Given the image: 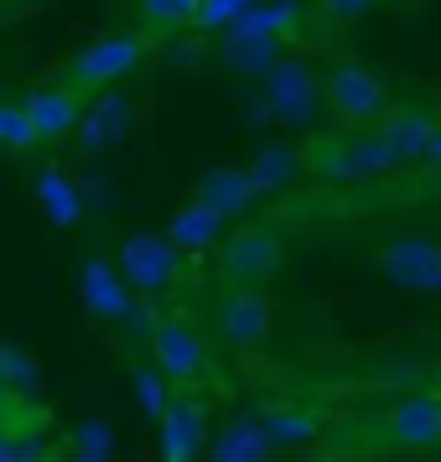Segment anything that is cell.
Returning a JSON list of instances; mask_svg holds the SVG:
<instances>
[{
	"instance_id": "1",
	"label": "cell",
	"mask_w": 441,
	"mask_h": 462,
	"mask_svg": "<svg viewBox=\"0 0 441 462\" xmlns=\"http://www.w3.org/2000/svg\"><path fill=\"white\" fill-rule=\"evenodd\" d=\"M322 99H327V115L343 130H369L395 109L384 73H374L369 63H354V58H343L322 73Z\"/></svg>"
},
{
	"instance_id": "2",
	"label": "cell",
	"mask_w": 441,
	"mask_h": 462,
	"mask_svg": "<svg viewBox=\"0 0 441 462\" xmlns=\"http://www.w3.org/2000/svg\"><path fill=\"white\" fill-rule=\"evenodd\" d=\"M146 348H151V364L161 369V374L177 384V390H188L198 379L208 374V337L203 328L182 312H161L151 317V333H146Z\"/></svg>"
},
{
	"instance_id": "3",
	"label": "cell",
	"mask_w": 441,
	"mask_h": 462,
	"mask_svg": "<svg viewBox=\"0 0 441 462\" xmlns=\"http://www.w3.org/2000/svg\"><path fill=\"white\" fill-rule=\"evenodd\" d=\"M115 265L130 281L135 296H171L182 281V250L171 245V234L135 229L115 245Z\"/></svg>"
},
{
	"instance_id": "4",
	"label": "cell",
	"mask_w": 441,
	"mask_h": 462,
	"mask_svg": "<svg viewBox=\"0 0 441 462\" xmlns=\"http://www.w3.org/2000/svg\"><path fill=\"white\" fill-rule=\"evenodd\" d=\"M286 265V245L280 234L265 229V224H239V229L224 234L218 245V275L229 286H250V291H265Z\"/></svg>"
},
{
	"instance_id": "5",
	"label": "cell",
	"mask_w": 441,
	"mask_h": 462,
	"mask_svg": "<svg viewBox=\"0 0 441 462\" xmlns=\"http://www.w3.org/2000/svg\"><path fill=\"white\" fill-rule=\"evenodd\" d=\"M146 68V37L141 32H109L99 42H88L84 52H73L63 84H73L78 94H94V88H115L135 79Z\"/></svg>"
},
{
	"instance_id": "6",
	"label": "cell",
	"mask_w": 441,
	"mask_h": 462,
	"mask_svg": "<svg viewBox=\"0 0 441 462\" xmlns=\"http://www.w3.org/2000/svg\"><path fill=\"white\" fill-rule=\"evenodd\" d=\"M379 275L405 296H441V239L431 234H395L374 250Z\"/></svg>"
},
{
	"instance_id": "7",
	"label": "cell",
	"mask_w": 441,
	"mask_h": 462,
	"mask_svg": "<svg viewBox=\"0 0 441 462\" xmlns=\"http://www.w3.org/2000/svg\"><path fill=\"white\" fill-rule=\"evenodd\" d=\"M317 109H327V99H322V84H317L312 63L307 58H286L265 79V115L280 120L286 130H301L317 120Z\"/></svg>"
},
{
	"instance_id": "8",
	"label": "cell",
	"mask_w": 441,
	"mask_h": 462,
	"mask_svg": "<svg viewBox=\"0 0 441 462\" xmlns=\"http://www.w3.org/2000/svg\"><path fill=\"white\" fill-rule=\"evenodd\" d=\"M271 322H275V301L265 291L229 286V291L218 296V337H224L229 348H239V354L260 348V343L271 337Z\"/></svg>"
},
{
	"instance_id": "9",
	"label": "cell",
	"mask_w": 441,
	"mask_h": 462,
	"mask_svg": "<svg viewBox=\"0 0 441 462\" xmlns=\"http://www.w3.org/2000/svg\"><path fill=\"white\" fill-rule=\"evenodd\" d=\"M78 296H84V307L99 322H125L135 312V291H130V281L120 275L115 254H84L78 260Z\"/></svg>"
},
{
	"instance_id": "10",
	"label": "cell",
	"mask_w": 441,
	"mask_h": 462,
	"mask_svg": "<svg viewBox=\"0 0 441 462\" xmlns=\"http://www.w3.org/2000/svg\"><path fill=\"white\" fill-rule=\"evenodd\" d=\"M26 115L37 120L42 141H63V135H78L84 130V115H88V94H78L73 84H37L22 94Z\"/></svg>"
},
{
	"instance_id": "11",
	"label": "cell",
	"mask_w": 441,
	"mask_h": 462,
	"mask_svg": "<svg viewBox=\"0 0 441 462\" xmlns=\"http://www.w3.org/2000/svg\"><path fill=\"white\" fill-rule=\"evenodd\" d=\"M156 447H161V462H198L208 447V405L198 395H177L156 426Z\"/></svg>"
},
{
	"instance_id": "12",
	"label": "cell",
	"mask_w": 441,
	"mask_h": 462,
	"mask_svg": "<svg viewBox=\"0 0 441 462\" xmlns=\"http://www.w3.org/2000/svg\"><path fill=\"white\" fill-rule=\"evenodd\" d=\"M384 441L405 452H431L441 447V400L436 395H410L384 416Z\"/></svg>"
},
{
	"instance_id": "13",
	"label": "cell",
	"mask_w": 441,
	"mask_h": 462,
	"mask_svg": "<svg viewBox=\"0 0 441 462\" xmlns=\"http://www.w3.org/2000/svg\"><path fill=\"white\" fill-rule=\"evenodd\" d=\"M307 177V146H296V141H265V146L250 156V182L260 198H271V192H286L291 182Z\"/></svg>"
},
{
	"instance_id": "14",
	"label": "cell",
	"mask_w": 441,
	"mask_h": 462,
	"mask_svg": "<svg viewBox=\"0 0 441 462\" xmlns=\"http://www.w3.org/2000/svg\"><path fill=\"white\" fill-rule=\"evenodd\" d=\"M441 120H431L426 109H410V105H395L384 120H379V135L395 146L400 162H426L431 156V141H436Z\"/></svg>"
},
{
	"instance_id": "15",
	"label": "cell",
	"mask_w": 441,
	"mask_h": 462,
	"mask_svg": "<svg viewBox=\"0 0 441 462\" xmlns=\"http://www.w3.org/2000/svg\"><path fill=\"white\" fill-rule=\"evenodd\" d=\"M224 224H229V218L218 208H208L203 198H188V203L167 218V234L182 254H203L208 245H224Z\"/></svg>"
},
{
	"instance_id": "16",
	"label": "cell",
	"mask_w": 441,
	"mask_h": 462,
	"mask_svg": "<svg viewBox=\"0 0 441 462\" xmlns=\"http://www.w3.org/2000/svg\"><path fill=\"white\" fill-rule=\"evenodd\" d=\"M192 198H203V203L218 208L224 218H239L260 192H254V182H250V167H213V171L198 177V192H192Z\"/></svg>"
},
{
	"instance_id": "17",
	"label": "cell",
	"mask_w": 441,
	"mask_h": 462,
	"mask_svg": "<svg viewBox=\"0 0 441 462\" xmlns=\"http://www.w3.org/2000/svg\"><path fill=\"white\" fill-rule=\"evenodd\" d=\"M271 431H265V416H234L218 437H213V462H265L271 457Z\"/></svg>"
},
{
	"instance_id": "18",
	"label": "cell",
	"mask_w": 441,
	"mask_h": 462,
	"mask_svg": "<svg viewBox=\"0 0 441 462\" xmlns=\"http://www.w3.org/2000/svg\"><path fill=\"white\" fill-rule=\"evenodd\" d=\"M135 125V109L120 99V94H99V99H88V115H84V146L88 151H105L115 141H125V130Z\"/></svg>"
},
{
	"instance_id": "19",
	"label": "cell",
	"mask_w": 441,
	"mask_h": 462,
	"mask_svg": "<svg viewBox=\"0 0 441 462\" xmlns=\"http://www.w3.org/2000/svg\"><path fill=\"white\" fill-rule=\"evenodd\" d=\"M203 0H135V22L151 37H177V32H198Z\"/></svg>"
},
{
	"instance_id": "20",
	"label": "cell",
	"mask_w": 441,
	"mask_h": 462,
	"mask_svg": "<svg viewBox=\"0 0 441 462\" xmlns=\"http://www.w3.org/2000/svg\"><path fill=\"white\" fill-rule=\"evenodd\" d=\"M130 384H135V400H141V411H146L156 426H161V416L171 411V400H177V384H171L156 364H135V374H130Z\"/></svg>"
},
{
	"instance_id": "21",
	"label": "cell",
	"mask_w": 441,
	"mask_h": 462,
	"mask_svg": "<svg viewBox=\"0 0 441 462\" xmlns=\"http://www.w3.org/2000/svg\"><path fill=\"white\" fill-rule=\"evenodd\" d=\"M0 146L11 151V156H32V151L42 146V130H37V120L26 115L22 99L0 105Z\"/></svg>"
},
{
	"instance_id": "22",
	"label": "cell",
	"mask_w": 441,
	"mask_h": 462,
	"mask_svg": "<svg viewBox=\"0 0 441 462\" xmlns=\"http://www.w3.org/2000/svg\"><path fill=\"white\" fill-rule=\"evenodd\" d=\"M37 203H42L58 224H73V218H78V192H73V182H68L58 167L37 177Z\"/></svg>"
},
{
	"instance_id": "23",
	"label": "cell",
	"mask_w": 441,
	"mask_h": 462,
	"mask_svg": "<svg viewBox=\"0 0 441 462\" xmlns=\"http://www.w3.org/2000/svg\"><path fill=\"white\" fill-rule=\"evenodd\" d=\"M265 431L275 447H301L317 437V416L312 411H265Z\"/></svg>"
},
{
	"instance_id": "24",
	"label": "cell",
	"mask_w": 441,
	"mask_h": 462,
	"mask_svg": "<svg viewBox=\"0 0 441 462\" xmlns=\"http://www.w3.org/2000/svg\"><path fill=\"white\" fill-rule=\"evenodd\" d=\"M244 16H254V0H203L198 32H234Z\"/></svg>"
},
{
	"instance_id": "25",
	"label": "cell",
	"mask_w": 441,
	"mask_h": 462,
	"mask_svg": "<svg viewBox=\"0 0 441 462\" xmlns=\"http://www.w3.org/2000/svg\"><path fill=\"white\" fill-rule=\"evenodd\" d=\"M0 374H5L11 390H32V384H42V369H37L16 343H5V348H0Z\"/></svg>"
},
{
	"instance_id": "26",
	"label": "cell",
	"mask_w": 441,
	"mask_h": 462,
	"mask_svg": "<svg viewBox=\"0 0 441 462\" xmlns=\"http://www.w3.org/2000/svg\"><path fill=\"white\" fill-rule=\"evenodd\" d=\"M109 447H115L109 420H78V426H73V452H84V457H109Z\"/></svg>"
},
{
	"instance_id": "27",
	"label": "cell",
	"mask_w": 441,
	"mask_h": 462,
	"mask_svg": "<svg viewBox=\"0 0 441 462\" xmlns=\"http://www.w3.org/2000/svg\"><path fill=\"white\" fill-rule=\"evenodd\" d=\"M374 11H379V0H322L317 5V16L327 26H354L363 16H374Z\"/></svg>"
},
{
	"instance_id": "28",
	"label": "cell",
	"mask_w": 441,
	"mask_h": 462,
	"mask_svg": "<svg viewBox=\"0 0 441 462\" xmlns=\"http://www.w3.org/2000/svg\"><path fill=\"white\" fill-rule=\"evenodd\" d=\"M426 162H431V167L441 171V130H436V141H431V156H426Z\"/></svg>"
},
{
	"instance_id": "29",
	"label": "cell",
	"mask_w": 441,
	"mask_h": 462,
	"mask_svg": "<svg viewBox=\"0 0 441 462\" xmlns=\"http://www.w3.org/2000/svg\"><path fill=\"white\" fill-rule=\"evenodd\" d=\"M68 462H109V457H84V452H73Z\"/></svg>"
},
{
	"instance_id": "30",
	"label": "cell",
	"mask_w": 441,
	"mask_h": 462,
	"mask_svg": "<svg viewBox=\"0 0 441 462\" xmlns=\"http://www.w3.org/2000/svg\"><path fill=\"white\" fill-rule=\"evenodd\" d=\"M5 5H32V0H5Z\"/></svg>"
},
{
	"instance_id": "31",
	"label": "cell",
	"mask_w": 441,
	"mask_h": 462,
	"mask_svg": "<svg viewBox=\"0 0 441 462\" xmlns=\"http://www.w3.org/2000/svg\"><path fill=\"white\" fill-rule=\"evenodd\" d=\"M296 5H301V0H296ZM317 5H322V0H317Z\"/></svg>"
}]
</instances>
